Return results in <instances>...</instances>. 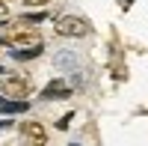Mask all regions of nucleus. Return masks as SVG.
I'll return each mask as SVG.
<instances>
[{"mask_svg":"<svg viewBox=\"0 0 148 146\" xmlns=\"http://www.w3.org/2000/svg\"><path fill=\"white\" fill-rule=\"evenodd\" d=\"M30 90H33V83L27 75H6L0 81V95H6L12 102H27Z\"/></svg>","mask_w":148,"mask_h":146,"instance_id":"3","label":"nucleus"},{"mask_svg":"<svg viewBox=\"0 0 148 146\" xmlns=\"http://www.w3.org/2000/svg\"><path fill=\"white\" fill-rule=\"evenodd\" d=\"M9 21V6H6V0H0V24H6Z\"/></svg>","mask_w":148,"mask_h":146,"instance_id":"8","label":"nucleus"},{"mask_svg":"<svg viewBox=\"0 0 148 146\" xmlns=\"http://www.w3.org/2000/svg\"><path fill=\"white\" fill-rule=\"evenodd\" d=\"M3 72H6V69H3V66H0V75H3Z\"/></svg>","mask_w":148,"mask_h":146,"instance_id":"11","label":"nucleus"},{"mask_svg":"<svg viewBox=\"0 0 148 146\" xmlns=\"http://www.w3.org/2000/svg\"><path fill=\"white\" fill-rule=\"evenodd\" d=\"M45 51V48H21V51H12V57L15 60H33V57H39Z\"/></svg>","mask_w":148,"mask_h":146,"instance_id":"6","label":"nucleus"},{"mask_svg":"<svg viewBox=\"0 0 148 146\" xmlns=\"http://www.w3.org/2000/svg\"><path fill=\"white\" fill-rule=\"evenodd\" d=\"M3 45H6V42H3V39H0V48H3Z\"/></svg>","mask_w":148,"mask_h":146,"instance_id":"12","label":"nucleus"},{"mask_svg":"<svg viewBox=\"0 0 148 146\" xmlns=\"http://www.w3.org/2000/svg\"><path fill=\"white\" fill-rule=\"evenodd\" d=\"M42 99L45 102H56V99H71V87L65 81H59V78H53L47 87L42 90Z\"/></svg>","mask_w":148,"mask_h":146,"instance_id":"5","label":"nucleus"},{"mask_svg":"<svg viewBox=\"0 0 148 146\" xmlns=\"http://www.w3.org/2000/svg\"><path fill=\"white\" fill-rule=\"evenodd\" d=\"M119 6H121V9H130V6H133V0H121Z\"/></svg>","mask_w":148,"mask_h":146,"instance_id":"10","label":"nucleus"},{"mask_svg":"<svg viewBox=\"0 0 148 146\" xmlns=\"http://www.w3.org/2000/svg\"><path fill=\"white\" fill-rule=\"evenodd\" d=\"M53 30H56V36H62V39H83V36L92 33V24L83 15H59Z\"/></svg>","mask_w":148,"mask_h":146,"instance_id":"1","label":"nucleus"},{"mask_svg":"<svg viewBox=\"0 0 148 146\" xmlns=\"http://www.w3.org/2000/svg\"><path fill=\"white\" fill-rule=\"evenodd\" d=\"M51 0H24V6H30V9H45Z\"/></svg>","mask_w":148,"mask_h":146,"instance_id":"7","label":"nucleus"},{"mask_svg":"<svg viewBox=\"0 0 148 146\" xmlns=\"http://www.w3.org/2000/svg\"><path fill=\"white\" fill-rule=\"evenodd\" d=\"M18 134H21V146H47V131L36 119H24Z\"/></svg>","mask_w":148,"mask_h":146,"instance_id":"4","label":"nucleus"},{"mask_svg":"<svg viewBox=\"0 0 148 146\" xmlns=\"http://www.w3.org/2000/svg\"><path fill=\"white\" fill-rule=\"evenodd\" d=\"M68 119H74V116L68 113V116H62V119H56V128H62V131H65V128H68Z\"/></svg>","mask_w":148,"mask_h":146,"instance_id":"9","label":"nucleus"},{"mask_svg":"<svg viewBox=\"0 0 148 146\" xmlns=\"http://www.w3.org/2000/svg\"><path fill=\"white\" fill-rule=\"evenodd\" d=\"M3 42L6 45H12L15 51H21V48H45V42H42V33L36 30V27H12L6 36H3Z\"/></svg>","mask_w":148,"mask_h":146,"instance_id":"2","label":"nucleus"}]
</instances>
